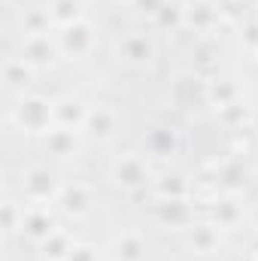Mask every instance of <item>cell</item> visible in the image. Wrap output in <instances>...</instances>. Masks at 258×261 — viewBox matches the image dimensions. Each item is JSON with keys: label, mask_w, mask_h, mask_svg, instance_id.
I'll use <instances>...</instances> for the list:
<instances>
[{"label": "cell", "mask_w": 258, "mask_h": 261, "mask_svg": "<svg viewBox=\"0 0 258 261\" xmlns=\"http://www.w3.org/2000/svg\"><path fill=\"white\" fill-rule=\"evenodd\" d=\"M9 125L18 134L43 137L46 130L55 128V100L43 94H18L9 107Z\"/></svg>", "instance_id": "6da1fadb"}, {"label": "cell", "mask_w": 258, "mask_h": 261, "mask_svg": "<svg viewBox=\"0 0 258 261\" xmlns=\"http://www.w3.org/2000/svg\"><path fill=\"white\" fill-rule=\"evenodd\" d=\"M152 158L146 152H137V149H125L119 155H113L110 161V179L116 189L122 192H140V189H149L152 186Z\"/></svg>", "instance_id": "7a4b0ae2"}, {"label": "cell", "mask_w": 258, "mask_h": 261, "mask_svg": "<svg viewBox=\"0 0 258 261\" xmlns=\"http://www.w3.org/2000/svg\"><path fill=\"white\" fill-rule=\"evenodd\" d=\"M61 189H64V179L46 164H31L21 170L18 197H24L28 203H55Z\"/></svg>", "instance_id": "3957f363"}, {"label": "cell", "mask_w": 258, "mask_h": 261, "mask_svg": "<svg viewBox=\"0 0 258 261\" xmlns=\"http://www.w3.org/2000/svg\"><path fill=\"white\" fill-rule=\"evenodd\" d=\"M55 40H58V49H61V58L70 61V64H79L85 61L94 46H97V24L82 18L76 24H67V28H58L55 31Z\"/></svg>", "instance_id": "277c9868"}, {"label": "cell", "mask_w": 258, "mask_h": 261, "mask_svg": "<svg viewBox=\"0 0 258 261\" xmlns=\"http://www.w3.org/2000/svg\"><path fill=\"white\" fill-rule=\"evenodd\" d=\"M143 152L152 158V161H173L179 152H183V134L176 125L170 122H158V125H149L143 134Z\"/></svg>", "instance_id": "5b68a950"}, {"label": "cell", "mask_w": 258, "mask_h": 261, "mask_svg": "<svg viewBox=\"0 0 258 261\" xmlns=\"http://www.w3.org/2000/svg\"><path fill=\"white\" fill-rule=\"evenodd\" d=\"M94 203H97V192L82 182V179H73V182H64L61 195L55 200V210L64 216V219H73V222H82L94 213Z\"/></svg>", "instance_id": "8992f818"}, {"label": "cell", "mask_w": 258, "mask_h": 261, "mask_svg": "<svg viewBox=\"0 0 258 261\" xmlns=\"http://www.w3.org/2000/svg\"><path fill=\"white\" fill-rule=\"evenodd\" d=\"M18 55L34 67L37 73H40V70H52V67H58V61H64V58H61V49H58V40H55V31L21 37Z\"/></svg>", "instance_id": "52a82bcc"}, {"label": "cell", "mask_w": 258, "mask_h": 261, "mask_svg": "<svg viewBox=\"0 0 258 261\" xmlns=\"http://www.w3.org/2000/svg\"><path fill=\"white\" fill-rule=\"evenodd\" d=\"M58 228H61V222H58L55 203H28L24 222H21V237H24V240H31L34 246H40V243H46Z\"/></svg>", "instance_id": "ba28073f"}, {"label": "cell", "mask_w": 258, "mask_h": 261, "mask_svg": "<svg viewBox=\"0 0 258 261\" xmlns=\"http://www.w3.org/2000/svg\"><path fill=\"white\" fill-rule=\"evenodd\" d=\"M116 61L125 67H149L155 61V40L143 31H128L113 46Z\"/></svg>", "instance_id": "9c48e42d"}, {"label": "cell", "mask_w": 258, "mask_h": 261, "mask_svg": "<svg viewBox=\"0 0 258 261\" xmlns=\"http://www.w3.org/2000/svg\"><path fill=\"white\" fill-rule=\"evenodd\" d=\"M170 100L179 110H194V107H210L207 103V79L194 70H183L170 79Z\"/></svg>", "instance_id": "30bf717a"}, {"label": "cell", "mask_w": 258, "mask_h": 261, "mask_svg": "<svg viewBox=\"0 0 258 261\" xmlns=\"http://www.w3.org/2000/svg\"><path fill=\"white\" fill-rule=\"evenodd\" d=\"M40 146L49 158H58V161H73L82 155V146H85V134L73 128H61L55 125L52 130H46L40 137Z\"/></svg>", "instance_id": "8fae6325"}, {"label": "cell", "mask_w": 258, "mask_h": 261, "mask_svg": "<svg viewBox=\"0 0 258 261\" xmlns=\"http://www.w3.org/2000/svg\"><path fill=\"white\" fill-rule=\"evenodd\" d=\"M119 125L122 122H119V113H116L113 103H91L88 119L82 125V134L91 143H113L116 134H119Z\"/></svg>", "instance_id": "7c38bea8"}, {"label": "cell", "mask_w": 258, "mask_h": 261, "mask_svg": "<svg viewBox=\"0 0 258 261\" xmlns=\"http://www.w3.org/2000/svg\"><path fill=\"white\" fill-rule=\"evenodd\" d=\"M213 206H210V219L222 228V231H237L240 225H243V219L249 216L246 213V203L240 200L237 192H222V195H216L210 200Z\"/></svg>", "instance_id": "4fadbf2b"}, {"label": "cell", "mask_w": 258, "mask_h": 261, "mask_svg": "<svg viewBox=\"0 0 258 261\" xmlns=\"http://www.w3.org/2000/svg\"><path fill=\"white\" fill-rule=\"evenodd\" d=\"M186 246L192 249L194 255H216L219 246H222V228L213 219L192 222L186 228Z\"/></svg>", "instance_id": "5bb4252c"}, {"label": "cell", "mask_w": 258, "mask_h": 261, "mask_svg": "<svg viewBox=\"0 0 258 261\" xmlns=\"http://www.w3.org/2000/svg\"><path fill=\"white\" fill-rule=\"evenodd\" d=\"M149 189H152V195L158 197V200H186L194 192L192 179L183 170H170V167L161 170V173H155Z\"/></svg>", "instance_id": "9a60e30c"}, {"label": "cell", "mask_w": 258, "mask_h": 261, "mask_svg": "<svg viewBox=\"0 0 258 261\" xmlns=\"http://www.w3.org/2000/svg\"><path fill=\"white\" fill-rule=\"evenodd\" d=\"M88 110H91V103H88L82 94L67 91V94H61V97H55V125L82 130L85 119H88Z\"/></svg>", "instance_id": "2e32d148"}, {"label": "cell", "mask_w": 258, "mask_h": 261, "mask_svg": "<svg viewBox=\"0 0 258 261\" xmlns=\"http://www.w3.org/2000/svg\"><path fill=\"white\" fill-rule=\"evenodd\" d=\"M0 79H3V88L18 97V94H28V88H31L34 79H37V70L28 64L21 55H9V58H3Z\"/></svg>", "instance_id": "e0dca14e"}, {"label": "cell", "mask_w": 258, "mask_h": 261, "mask_svg": "<svg viewBox=\"0 0 258 261\" xmlns=\"http://www.w3.org/2000/svg\"><path fill=\"white\" fill-rule=\"evenodd\" d=\"M240 100H246V97H243V85H240L234 76L219 73V76L207 79V103H210L216 113L225 110V107H231V103H240Z\"/></svg>", "instance_id": "ac0fdd59"}, {"label": "cell", "mask_w": 258, "mask_h": 261, "mask_svg": "<svg viewBox=\"0 0 258 261\" xmlns=\"http://www.w3.org/2000/svg\"><path fill=\"white\" fill-rule=\"evenodd\" d=\"M222 21V9L213 0H197L186 3V28L194 34H213Z\"/></svg>", "instance_id": "d6986e66"}, {"label": "cell", "mask_w": 258, "mask_h": 261, "mask_svg": "<svg viewBox=\"0 0 258 261\" xmlns=\"http://www.w3.org/2000/svg\"><path fill=\"white\" fill-rule=\"evenodd\" d=\"M107 255L113 261H146V240H143L140 231L128 228V231H122L110 240Z\"/></svg>", "instance_id": "ffe728a7"}, {"label": "cell", "mask_w": 258, "mask_h": 261, "mask_svg": "<svg viewBox=\"0 0 258 261\" xmlns=\"http://www.w3.org/2000/svg\"><path fill=\"white\" fill-rule=\"evenodd\" d=\"M155 219H158L164 228L186 231L194 222L192 197H186V200H158V203H155Z\"/></svg>", "instance_id": "44dd1931"}, {"label": "cell", "mask_w": 258, "mask_h": 261, "mask_svg": "<svg viewBox=\"0 0 258 261\" xmlns=\"http://www.w3.org/2000/svg\"><path fill=\"white\" fill-rule=\"evenodd\" d=\"M155 31H164V34H176V31H186V3L183 0H164V6L149 18Z\"/></svg>", "instance_id": "7402d4cb"}, {"label": "cell", "mask_w": 258, "mask_h": 261, "mask_svg": "<svg viewBox=\"0 0 258 261\" xmlns=\"http://www.w3.org/2000/svg\"><path fill=\"white\" fill-rule=\"evenodd\" d=\"M246 167H243V161H237V158H228V161H222V164H216V189H222V192H237L240 195V189L246 186Z\"/></svg>", "instance_id": "603a6c76"}, {"label": "cell", "mask_w": 258, "mask_h": 261, "mask_svg": "<svg viewBox=\"0 0 258 261\" xmlns=\"http://www.w3.org/2000/svg\"><path fill=\"white\" fill-rule=\"evenodd\" d=\"M46 9H49V18H52L55 31L85 18V0H49Z\"/></svg>", "instance_id": "cb8c5ba5"}, {"label": "cell", "mask_w": 258, "mask_h": 261, "mask_svg": "<svg viewBox=\"0 0 258 261\" xmlns=\"http://www.w3.org/2000/svg\"><path fill=\"white\" fill-rule=\"evenodd\" d=\"M18 31H21V37L55 31V24H52V18H49V9H46V6H28V9H21V15H18Z\"/></svg>", "instance_id": "d4e9b609"}, {"label": "cell", "mask_w": 258, "mask_h": 261, "mask_svg": "<svg viewBox=\"0 0 258 261\" xmlns=\"http://www.w3.org/2000/svg\"><path fill=\"white\" fill-rule=\"evenodd\" d=\"M73 246H76V240L70 237V231L58 228L46 243H40V255H43V261H67Z\"/></svg>", "instance_id": "484cf974"}, {"label": "cell", "mask_w": 258, "mask_h": 261, "mask_svg": "<svg viewBox=\"0 0 258 261\" xmlns=\"http://www.w3.org/2000/svg\"><path fill=\"white\" fill-rule=\"evenodd\" d=\"M24 210H28V200H24V197H15V195L3 197V234H6V237L21 234Z\"/></svg>", "instance_id": "4316f807"}, {"label": "cell", "mask_w": 258, "mask_h": 261, "mask_svg": "<svg viewBox=\"0 0 258 261\" xmlns=\"http://www.w3.org/2000/svg\"><path fill=\"white\" fill-rule=\"evenodd\" d=\"M216 116H219V122H222L225 128L237 130V134H243V130L252 125V110H249V103H246V100H240V103H231V107L219 110Z\"/></svg>", "instance_id": "83f0119b"}, {"label": "cell", "mask_w": 258, "mask_h": 261, "mask_svg": "<svg viewBox=\"0 0 258 261\" xmlns=\"http://www.w3.org/2000/svg\"><path fill=\"white\" fill-rule=\"evenodd\" d=\"M216 58H219V46L213 40H200L197 49H194V67L210 70V67H216Z\"/></svg>", "instance_id": "f1b7e54d"}, {"label": "cell", "mask_w": 258, "mask_h": 261, "mask_svg": "<svg viewBox=\"0 0 258 261\" xmlns=\"http://www.w3.org/2000/svg\"><path fill=\"white\" fill-rule=\"evenodd\" d=\"M107 255V249H100V246H94V243H79L76 240V246H73V252L67 255V261H104Z\"/></svg>", "instance_id": "f546056e"}, {"label": "cell", "mask_w": 258, "mask_h": 261, "mask_svg": "<svg viewBox=\"0 0 258 261\" xmlns=\"http://www.w3.org/2000/svg\"><path fill=\"white\" fill-rule=\"evenodd\" d=\"M240 43H243L246 52L258 55V18H249V21L240 24Z\"/></svg>", "instance_id": "4dcf8cb0"}, {"label": "cell", "mask_w": 258, "mask_h": 261, "mask_svg": "<svg viewBox=\"0 0 258 261\" xmlns=\"http://www.w3.org/2000/svg\"><path fill=\"white\" fill-rule=\"evenodd\" d=\"M161 6H164V0H131V9L137 15H146V18H152Z\"/></svg>", "instance_id": "1f68e13d"}, {"label": "cell", "mask_w": 258, "mask_h": 261, "mask_svg": "<svg viewBox=\"0 0 258 261\" xmlns=\"http://www.w3.org/2000/svg\"><path fill=\"white\" fill-rule=\"evenodd\" d=\"M113 3H125V6H131V0H113Z\"/></svg>", "instance_id": "d6a6232c"}]
</instances>
